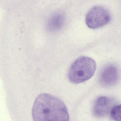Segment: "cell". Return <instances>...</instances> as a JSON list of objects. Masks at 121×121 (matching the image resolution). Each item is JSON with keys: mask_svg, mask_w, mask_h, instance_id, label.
Wrapping results in <instances>:
<instances>
[{"mask_svg": "<svg viewBox=\"0 0 121 121\" xmlns=\"http://www.w3.org/2000/svg\"><path fill=\"white\" fill-rule=\"evenodd\" d=\"M33 120L36 121H69V114L64 103L58 98L41 93L36 98L32 109Z\"/></svg>", "mask_w": 121, "mask_h": 121, "instance_id": "6da1fadb", "label": "cell"}, {"mask_svg": "<svg viewBox=\"0 0 121 121\" xmlns=\"http://www.w3.org/2000/svg\"><path fill=\"white\" fill-rule=\"evenodd\" d=\"M97 67L96 62L92 58L82 56L73 63L68 72L70 81L75 84L83 82L91 78Z\"/></svg>", "mask_w": 121, "mask_h": 121, "instance_id": "7a4b0ae2", "label": "cell"}, {"mask_svg": "<svg viewBox=\"0 0 121 121\" xmlns=\"http://www.w3.org/2000/svg\"><path fill=\"white\" fill-rule=\"evenodd\" d=\"M110 18L109 13L105 9L102 7H95L86 15V22L89 28L95 29L108 24Z\"/></svg>", "mask_w": 121, "mask_h": 121, "instance_id": "3957f363", "label": "cell"}, {"mask_svg": "<svg viewBox=\"0 0 121 121\" xmlns=\"http://www.w3.org/2000/svg\"><path fill=\"white\" fill-rule=\"evenodd\" d=\"M115 104V100L112 98L106 96L99 97L95 100L93 105V114L97 117H105L110 113Z\"/></svg>", "mask_w": 121, "mask_h": 121, "instance_id": "277c9868", "label": "cell"}, {"mask_svg": "<svg viewBox=\"0 0 121 121\" xmlns=\"http://www.w3.org/2000/svg\"><path fill=\"white\" fill-rule=\"evenodd\" d=\"M119 78V71L117 67L110 65L104 68L100 73V81L104 86H112L117 83Z\"/></svg>", "mask_w": 121, "mask_h": 121, "instance_id": "5b68a950", "label": "cell"}, {"mask_svg": "<svg viewBox=\"0 0 121 121\" xmlns=\"http://www.w3.org/2000/svg\"><path fill=\"white\" fill-rule=\"evenodd\" d=\"M64 23V18L62 15H55L49 21L47 25L48 29L51 31H57L62 27Z\"/></svg>", "mask_w": 121, "mask_h": 121, "instance_id": "8992f818", "label": "cell"}, {"mask_svg": "<svg viewBox=\"0 0 121 121\" xmlns=\"http://www.w3.org/2000/svg\"><path fill=\"white\" fill-rule=\"evenodd\" d=\"M110 114L112 119L115 121H121V104L114 106Z\"/></svg>", "mask_w": 121, "mask_h": 121, "instance_id": "52a82bcc", "label": "cell"}]
</instances>
